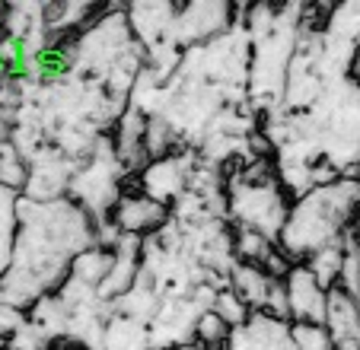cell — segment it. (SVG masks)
I'll list each match as a JSON object with an SVG mask.
<instances>
[{
    "instance_id": "obj_1",
    "label": "cell",
    "mask_w": 360,
    "mask_h": 350,
    "mask_svg": "<svg viewBox=\"0 0 360 350\" xmlns=\"http://www.w3.org/2000/svg\"><path fill=\"white\" fill-rule=\"evenodd\" d=\"M360 210V182L354 175H338L326 185H313L297 207L287 210L284 229L278 236L281 255L287 261L306 264L316 252L338 245L354 229Z\"/></svg>"
},
{
    "instance_id": "obj_2",
    "label": "cell",
    "mask_w": 360,
    "mask_h": 350,
    "mask_svg": "<svg viewBox=\"0 0 360 350\" xmlns=\"http://www.w3.org/2000/svg\"><path fill=\"white\" fill-rule=\"evenodd\" d=\"M230 210L239 220V229H255V233L278 242L290 207H287L284 191L274 185V175H259V169H255V172H245L236 179L230 195Z\"/></svg>"
},
{
    "instance_id": "obj_3",
    "label": "cell",
    "mask_w": 360,
    "mask_h": 350,
    "mask_svg": "<svg viewBox=\"0 0 360 350\" xmlns=\"http://www.w3.org/2000/svg\"><path fill=\"white\" fill-rule=\"evenodd\" d=\"M287 297V318H293V325L309 322V325H326V303L328 290L309 274L306 264H290L287 274L281 277Z\"/></svg>"
},
{
    "instance_id": "obj_4",
    "label": "cell",
    "mask_w": 360,
    "mask_h": 350,
    "mask_svg": "<svg viewBox=\"0 0 360 350\" xmlns=\"http://www.w3.org/2000/svg\"><path fill=\"white\" fill-rule=\"evenodd\" d=\"M166 204L153 201V197L147 195H134V197H124V201H118L115 207V220L118 226L124 229V233H131V236H141V233H153V229H160L166 223Z\"/></svg>"
},
{
    "instance_id": "obj_5",
    "label": "cell",
    "mask_w": 360,
    "mask_h": 350,
    "mask_svg": "<svg viewBox=\"0 0 360 350\" xmlns=\"http://www.w3.org/2000/svg\"><path fill=\"white\" fill-rule=\"evenodd\" d=\"M74 64H77V58L68 41H45V45L35 48L32 77L41 83H55V80H64L74 70Z\"/></svg>"
},
{
    "instance_id": "obj_6",
    "label": "cell",
    "mask_w": 360,
    "mask_h": 350,
    "mask_svg": "<svg viewBox=\"0 0 360 350\" xmlns=\"http://www.w3.org/2000/svg\"><path fill=\"white\" fill-rule=\"evenodd\" d=\"M195 341H198V350H230L233 328L214 309H207L195 322Z\"/></svg>"
},
{
    "instance_id": "obj_7",
    "label": "cell",
    "mask_w": 360,
    "mask_h": 350,
    "mask_svg": "<svg viewBox=\"0 0 360 350\" xmlns=\"http://www.w3.org/2000/svg\"><path fill=\"white\" fill-rule=\"evenodd\" d=\"M287 337H290L293 350H335V337L326 325H309V322L290 325Z\"/></svg>"
},
{
    "instance_id": "obj_8",
    "label": "cell",
    "mask_w": 360,
    "mask_h": 350,
    "mask_svg": "<svg viewBox=\"0 0 360 350\" xmlns=\"http://www.w3.org/2000/svg\"><path fill=\"white\" fill-rule=\"evenodd\" d=\"M214 312H217V316L224 318V322L230 325L233 331H236V328H243V325L249 322V316H252V312H249V306H245L243 299H239L236 293H233V290H224V293H220V297H217V303H214Z\"/></svg>"
},
{
    "instance_id": "obj_9",
    "label": "cell",
    "mask_w": 360,
    "mask_h": 350,
    "mask_svg": "<svg viewBox=\"0 0 360 350\" xmlns=\"http://www.w3.org/2000/svg\"><path fill=\"white\" fill-rule=\"evenodd\" d=\"M7 80V54H4V48H0V83Z\"/></svg>"
},
{
    "instance_id": "obj_10",
    "label": "cell",
    "mask_w": 360,
    "mask_h": 350,
    "mask_svg": "<svg viewBox=\"0 0 360 350\" xmlns=\"http://www.w3.org/2000/svg\"><path fill=\"white\" fill-rule=\"evenodd\" d=\"M172 350H198V347H172Z\"/></svg>"
}]
</instances>
